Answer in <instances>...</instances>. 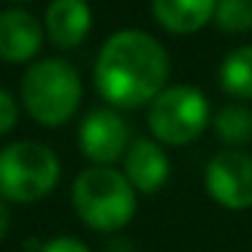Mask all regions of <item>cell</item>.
<instances>
[{"instance_id": "obj_1", "label": "cell", "mask_w": 252, "mask_h": 252, "mask_svg": "<svg viewBox=\"0 0 252 252\" xmlns=\"http://www.w3.org/2000/svg\"><path fill=\"white\" fill-rule=\"evenodd\" d=\"M168 79L165 49L141 30H120L103 44L95 63V84L111 106L136 109L155 100Z\"/></svg>"}, {"instance_id": "obj_2", "label": "cell", "mask_w": 252, "mask_h": 252, "mask_svg": "<svg viewBox=\"0 0 252 252\" xmlns=\"http://www.w3.org/2000/svg\"><path fill=\"white\" fill-rule=\"evenodd\" d=\"M73 206L90 228L117 230L133 217L136 195L125 174L109 165H95L82 171L73 182Z\"/></svg>"}, {"instance_id": "obj_3", "label": "cell", "mask_w": 252, "mask_h": 252, "mask_svg": "<svg viewBox=\"0 0 252 252\" xmlns=\"http://www.w3.org/2000/svg\"><path fill=\"white\" fill-rule=\"evenodd\" d=\"M22 100L41 125H63L79 109L82 82L65 60H41L22 79Z\"/></svg>"}, {"instance_id": "obj_4", "label": "cell", "mask_w": 252, "mask_h": 252, "mask_svg": "<svg viewBox=\"0 0 252 252\" xmlns=\"http://www.w3.org/2000/svg\"><path fill=\"white\" fill-rule=\"evenodd\" d=\"M60 176L57 155L35 141H17L0 149V198L30 203L44 198Z\"/></svg>"}, {"instance_id": "obj_5", "label": "cell", "mask_w": 252, "mask_h": 252, "mask_svg": "<svg viewBox=\"0 0 252 252\" xmlns=\"http://www.w3.org/2000/svg\"><path fill=\"white\" fill-rule=\"evenodd\" d=\"M209 122V100L201 90L168 87L149 106V127L165 144H190Z\"/></svg>"}, {"instance_id": "obj_6", "label": "cell", "mask_w": 252, "mask_h": 252, "mask_svg": "<svg viewBox=\"0 0 252 252\" xmlns=\"http://www.w3.org/2000/svg\"><path fill=\"white\" fill-rule=\"evenodd\" d=\"M206 187L225 209L252 206V158L244 152H220L206 165Z\"/></svg>"}, {"instance_id": "obj_7", "label": "cell", "mask_w": 252, "mask_h": 252, "mask_svg": "<svg viewBox=\"0 0 252 252\" xmlns=\"http://www.w3.org/2000/svg\"><path fill=\"white\" fill-rule=\"evenodd\" d=\"M127 138H130L127 122L111 109L90 111V114L84 117L82 127H79L82 152L100 165L114 163V160L127 149Z\"/></svg>"}, {"instance_id": "obj_8", "label": "cell", "mask_w": 252, "mask_h": 252, "mask_svg": "<svg viewBox=\"0 0 252 252\" xmlns=\"http://www.w3.org/2000/svg\"><path fill=\"white\" fill-rule=\"evenodd\" d=\"M44 30L33 14L22 8H8L0 14V57L8 63L30 60L41 49Z\"/></svg>"}, {"instance_id": "obj_9", "label": "cell", "mask_w": 252, "mask_h": 252, "mask_svg": "<svg viewBox=\"0 0 252 252\" xmlns=\"http://www.w3.org/2000/svg\"><path fill=\"white\" fill-rule=\"evenodd\" d=\"M171 165L165 152L149 138H136L125 152V176L133 190L155 192L168 182Z\"/></svg>"}, {"instance_id": "obj_10", "label": "cell", "mask_w": 252, "mask_h": 252, "mask_svg": "<svg viewBox=\"0 0 252 252\" xmlns=\"http://www.w3.org/2000/svg\"><path fill=\"white\" fill-rule=\"evenodd\" d=\"M90 25L93 14L87 0H52V6L46 8V33L52 44L63 49L82 44L84 35L90 33Z\"/></svg>"}, {"instance_id": "obj_11", "label": "cell", "mask_w": 252, "mask_h": 252, "mask_svg": "<svg viewBox=\"0 0 252 252\" xmlns=\"http://www.w3.org/2000/svg\"><path fill=\"white\" fill-rule=\"evenodd\" d=\"M217 0H152V14L171 33H195L214 19Z\"/></svg>"}, {"instance_id": "obj_12", "label": "cell", "mask_w": 252, "mask_h": 252, "mask_svg": "<svg viewBox=\"0 0 252 252\" xmlns=\"http://www.w3.org/2000/svg\"><path fill=\"white\" fill-rule=\"evenodd\" d=\"M220 84L233 98L252 100V46L233 49L220 65Z\"/></svg>"}, {"instance_id": "obj_13", "label": "cell", "mask_w": 252, "mask_h": 252, "mask_svg": "<svg viewBox=\"0 0 252 252\" xmlns=\"http://www.w3.org/2000/svg\"><path fill=\"white\" fill-rule=\"evenodd\" d=\"M214 133L220 141L239 147L252 141V109L247 106H222L214 114Z\"/></svg>"}, {"instance_id": "obj_14", "label": "cell", "mask_w": 252, "mask_h": 252, "mask_svg": "<svg viewBox=\"0 0 252 252\" xmlns=\"http://www.w3.org/2000/svg\"><path fill=\"white\" fill-rule=\"evenodd\" d=\"M214 19H217V25L225 33H250L252 30V0H217Z\"/></svg>"}, {"instance_id": "obj_15", "label": "cell", "mask_w": 252, "mask_h": 252, "mask_svg": "<svg viewBox=\"0 0 252 252\" xmlns=\"http://www.w3.org/2000/svg\"><path fill=\"white\" fill-rule=\"evenodd\" d=\"M14 125H17V103L6 90L0 87V136L8 133Z\"/></svg>"}, {"instance_id": "obj_16", "label": "cell", "mask_w": 252, "mask_h": 252, "mask_svg": "<svg viewBox=\"0 0 252 252\" xmlns=\"http://www.w3.org/2000/svg\"><path fill=\"white\" fill-rule=\"evenodd\" d=\"M44 252H90L87 247L79 239H71V236H63V239H55L44 247Z\"/></svg>"}, {"instance_id": "obj_17", "label": "cell", "mask_w": 252, "mask_h": 252, "mask_svg": "<svg viewBox=\"0 0 252 252\" xmlns=\"http://www.w3.org/2000/svg\"><path fill=\"white\" fill-rule=\"evenodd\" d=\"M8 220H11V214H8V206L0 201V239H3V236H6V230H8Z\"/></svg>"}]
</instances>
